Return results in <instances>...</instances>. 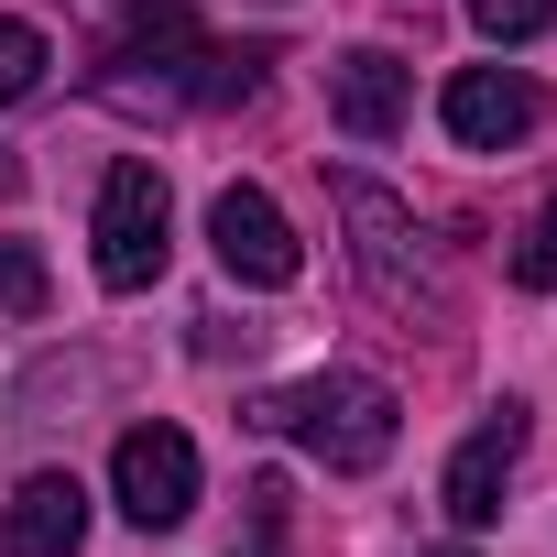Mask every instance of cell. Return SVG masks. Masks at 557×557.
<instances>
[{"mask_svg":"<svg viewBox=\"0 0 557 557\" xmlns=\"http://www.w3.org/2000/svg\"><path fill=\"white\" fill-rule=\"evenodd\" d=\"M110 492H121V513H132L143 535L186 524V513H197V437H186V426H132V437L110 448Z\"/></svg>","mask_w":557,"mask_h":557,"instance_id":"cell-4","label":"cell"},{"mask_svg":"<svg viewBox=\"0 0 557 557\" xmlns=\"http://www.w3.org/2000/svg\"><path fill=\"white\" fill-rule=\"evenodd\" d=\"M55 307V273L34 240H0V318H45Z\"/></svg>","mask_w":557,"mask_h":557,"instance_id":"cell-10","label":"cell"},{"mask_svg":"<svg viewBox=\"0 0 557 557\" xmlns=\"http://www.w3.org/2000/svg\"><path fill=\"white\" fill-rule=\"evenodd\" d=\"M164 230H175L164 175H153L143 153H121V164L99 175V219H88V240H99V285H110V296H143L153 273H164Z\"/></svg>","mask_w":557,"mask_h":557,"instance_id":"cell-3","label":"cell"},{"mask_svg":"<svg viewBox=\"0 0 557 557\" xmlns=\"http://www.w3.org/2000/svg\"><path fill=\"white\" fill-rule=\"evenodd\" d=\"M208 240H219V273H230V285H296V273H307V240L285 230V208H273L262 186H219L208 197Z\"/></svg>","mask_w":557,"mask_h":557,"instance_id":"cell-5","label":"cell"},{"mask_svg":"<svg viewBox=\"0 0 557 557\" xmlns=\"http://www.w3.org/2000/svg\"><path fill=\"white\" fill-rule=\"evenodd\" d=\"M251 426L296 437V448L329 459V470H383L394 437H405V405H394V383H372V372H307V383H285V394H262Z\"/></svg>","mask_w":557,"mask_h":557,"instance_id":"cell-1","label":"cell"},{"mask_svg":"<svg viewBox=\"0 0 557 557\" xmlns=\"http://www.w3.org/2000/svg\"><path fill=\"white\" fill-rule=\"evenodd\" d=\"M513 285H524V296H546V285H557V197H546V208H535V230L513 240Z\"/></svg>","mask_w":557,"mask_h":557,"instance_id":"cell-13","label":"cell"},{"mask_svg":"<svg viewBox=\"0 0 557 557\" xmlns=\"http://www.w3.org/2000/svg\"><path fill=\"white\" fill-rule=\"evenodd\" d=\"M437 121H448V143L503 153V143H524V132L546 121V88H535V77H513V66H459V77L437 88Z\"/></svg>","mask_w":557,"mask_h":557,"instance_id":"cell-6","label":"cell"},{"mask_svg":"<svg viewBox=\"0 0 557 557\" xmlns=\"http://www.w3.org/2000/svg\"><path fill=\"white\" fill-rule=\"evenodd\" d=\"M405 99H416V66L383 55V45H361V55L329 66V121H339L350 143H394V132H405Z\"/></svg>","mask_w":557,"mask_h":557,"instance_id":"cell-8","label":"cell"},{"mask_svg":"<svg viewBox=\"0 0 557 557\" xmlns=\"http://www.w3.org/2000/svg\"><path fill=\"white\" fill-rule=\"evenodd\" d=\"M470 23H481L492 45H535V34L557 23V0H470Z\"/></svg>","mask_w":557,"mask_h":557,"instance_id":"cell-12","label":"cell"},{"mask_svg":"<svg viewBox=\"0 0 557 557\" xmlns=\"http://www.w3.org/2000/svg\"><path fill=\"white\" fill-rule=\"evenodd\" d=\"M77 12H88V23H99V34L121 45V34H143V23L164 12V0H77Z\"/></svg>","mask_w":557,"mask_h":557,"instance_id":"cell-14","label":"cell"},{"mask_svg":"<svg viewBox=\"0 0 557 557\" xmlns=\"http://www.w3.org/2000/svg\"><path fill=\"white\" fill-rule=\"evenodd\" d=\"M0 546H12V557H77V546H88V492H77V470H34L12 503H0Z\"/></svg>","mask_w":557,"mask_h":557,"instance_id":"cell-9","label":"cell"},{"mask_svg":"<svg viewBox=\"0 0 557 557\" xmlns=\"http://www.w3.org/2000/svg\"><path fill=\"white\" fill-rule=\"evenodd\" d=\"M513 459H524V405H492L481 426H470V448L448 459V481H437V503H448V524H492L503 513V481H513Z\"/></svg>","mask_w":557,"mask_h":557,"instance_id":"cell-7","label":"cell"},{"mask_svg":"<svg viewBox=\"0 0 557 557\" xmlns=\"http://www.w3.org/2000/svg\"><path fill=\"white\" fill-rule=\"evenodd\" d=\"M230 557H240V546H230ZM251 557H262V546H251Z\"/></svg>","mask_w":557,"mask_h":557,"instance_id":"cell-16","label":"cell"},{"mask_svg":"<svg viewBox=\"0 0 557 557\" xmlns=\"http://www.w3.org/2000/svg\"><path fill=\"white\" fill-rule=\"evenodd\" d=\"M339 219H350V262H361V285H372L394 318H448V273H437V251H426V230L405 219L394 186L339 175Z\"/></svg>","mask_w":557,"mask_h":557,"instance_id":"cell-2","label":"cell"},{"mask_svg":"<svg viewBox=\"0 0 557 557\" xmlns=\"http://www.w3.org/2000/svg\"><path fill=\"white\" fill-rule=\"evenodd\" d=\"M0 197H23V153H0Z\"/></svg>","mask_w":557,"mask_h":557,"instance_id":"cell-15","label":"cell"},{"mask_svg":"<svg viewBox=\"0 0 557 557\" xmlns=\"http://www.w3.org/2000/svg\"><path fill=\"white\" fill-rule=\"evenodd\" d=\"M45 66H55V55H45V34H34V23H0V110L34 99V88H45Z\"/></svg>","mask_w":557,"mask_h":557,"instance_id":"cell-11","label":"cell"}]
</instances>
